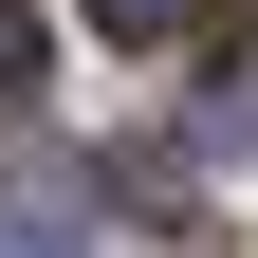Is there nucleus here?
Returning <instances> with one entry per match:
<instances>
[{
  "instance_id": "f03ea898",
  "label": "nucleus",
  "mask_w": 258,
  "mask_h": 258,
  "mask_svg": "<svg viewBox=\"0 0 258 258\" xmlns=\"http://www.w3.org/2000/svg\"><path fill=\"white\" fill-rule=\"evenodd\" d=\"M19 74H37V19H19V0H0V92H19Z\"/></svg>"
},
{
  "instance_id": "7ed1b4c3",
  "label": "nucleus",
  "mask_w": 258,
  "mask_h": 258,
  "mask_svg": "<svg viewBox=\"0 0 258 258\" xmlns=\"http://www.w3.org/2000/svg\"><path fill=\"white\" fill-rule=\"evenodd\" d=\"M0 258H74V240H0Z\"/></svg>"
},
{
  "instance_id": "f257e3e1",
  "label": "nucleus",
  "mask_w": 258,
  "mask_h": 258,
  "mask_svg": "<svg viewBox=\"0 0 258 258\" xmlns=\"http://www.w3.org/2000/svg\"><path fill=\"white\" fill-rule=\"evenodd\" d=\"M203 0H92V37H184Z\"/></svg>"
}]
</instances>
